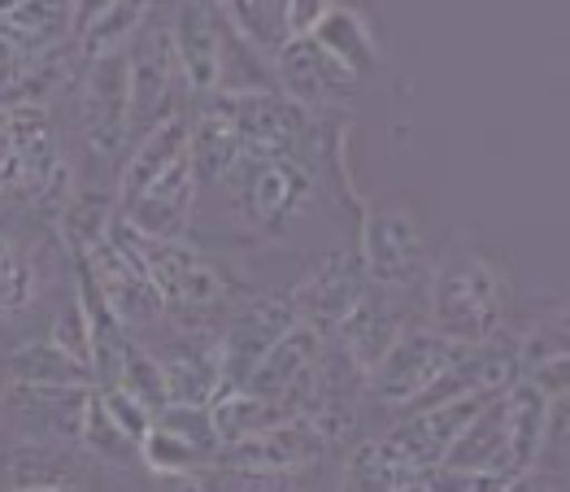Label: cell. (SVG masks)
Wrapping results in <instances>:
<instances>
[{
	"label": "cell",
	"instance_id": "cell-6",
	"mask_svg": "<svg viewBox=\"0 0 570 492\" xmlns=\"http://www.w3.org/2000/svg\"><path fill=\"white\" fill-rule=\"evenodd\" d=\"M462 345L444 341L440 332H431L428 323H410L392 348L383 353L380 362L366 371V396L383 405V410H410L419 396L428 393L431 384L444 375V366L453 362V353Z\"/></svg>",
	"mask_w": 570,
	"mask_h": 492
},
{
	"label": "cell",
	"instance_id": "cell-20",
	"mask_svg": "<svg viewBox=\"0 0 570 492\" xmlns=\"http://www.w3.org/2000/svg\"><path fill=\"white\" fill-rule=\"evenodd\" d=\"M153 18V0H75L70 13V45L79 57L118 52Z\"/></svg>",
	"mask_w": 570,
	"mask_h": 492
},
{
	"label": "cell",
	"instance_id": "cell-30",
	"mask_svg": "<svg viewBox=\"0 0 570 492\" xmlns=\"http://www.w3.org/2000/svg\"><path fill=\"white\" fill-rule=\"evenodd\" d=\"M96 401H100V410L114 419V427L127 436V441L140 444L148 436V427H153V410L144 405L140 396H131L122 384H100L96 388Z\"/></svg>",
	"mask_w": 570,
	"mask_h": 492
},
{
	"label": "cell",
	"instance_id": "cell-5",
	"mask_svg": "<svg viewBox=\"0 0 570 492\" xmlns=\"http://www.w3.org/2000/svg\"><path fill=\"white\" fill-rule=\"evenodd\" d=\"M75 122L83 145L100 161H118L131 145V97H127V49L83 57L75 79Z\"/></svg>",
	"mask_w": 570,
	"mask_h": 492
},
{
	"label": "cell",
	"instance_id": "cell-34",
	"mask_svg": "<svg viewBox=\"0 0 570 492\" xmlns=\"http://www.w3.org/2000/svg\"><path fill=\"white\" fill-rule=\"evenodd\" d=\"M501 492H562V480H558L549 466H531V471H519V475H510Z\"/></svg>",
	"mask_w": 570,
	"mask_h": 492
},
{
	"label": "cell",
	"instance_id": "cell-11",
	"mask_svg": "<svg viewBox=\"0 0 570 492\" xmlns=\"http://www.w3.org/2000/svg\"><path fill=\"white\" fill-rule=\"evenodd\" d=\"M366 293V270L357 262V248H332L327 257H318L287 293V305L296 314V323L332 336L335 327L348 318V309Z\"/></svg>",
	"mask_w": 570,
	"mask_h": 492
},
{
	"label": "cell",
	"instance_id": "cell-15",
	"mask_svg": "<svg viewBox=\"0 0 570 492\" xmlns=\"http://www.w3.org/2000/svg\"><path fill=\"white\" fill-rule=\"evenodd\" d=\"M327 336L305 327V323H292L275 345L257 357V366L248 371L244 388H253L257 396L275 401L284 414H301L305 396H309V380H314V366L323 357Z\"/></svg>",
	"mask_w": 570,
	"mask_h": 492
},
{
	"label": "cell",
	"instance_id": "cell-16",
	"mask_svg": "<svg viewBox=\"0 0 570 492\" xmlns=\"http://www.w3.org/2000/svg\"><path fill=\"white\" fill-rule=\"evenodd\" d=\"M296 323L287 293H262L248 305H239L227 318V327L218 332V353H223V388L227 384H244L248 371L257 366V357L284 336Z\"/></svg>",
	"mask_w": 570,
	"mask_h": 492
},
{
	"label": "cell",
	"instance_id": "cell-19",
	"mask_svg": "<svg viewBox=\"0 0 570 492\" xmlns=\"http://www.w3.org/2000/svg\"><path fill=\"white\" fill-rule=\"evenodd\" d=\"M405 327H410L405 296L383 293V288H371V284H366L362 301L348 309V318L335 327L327 341H335V345L344 348L362 371H371Z\"/></svg>",
	"mask_w": 570,
	"mask_h": 492
},
{
	"label": "cell",
	"instance_id": "cell-32",
	"mask_svg": "<svg viewBox=\"0 0 570 492\" xmlns=\"http://www.w3.org/2000/svg\"><path fill=\"white\" fill-rule=\"evenodd\" d=\"M153 423H161V427L179 432L184 441L218 453V436H214V423H209V410L205 405H166V410L153 414Z\"/></svg>",
	"mask_w": 570,
	"mask_h": 492
},
{
	"label": "cell",
	"instance_id": "cell-36",
	"mask_svg": "<svg viewBox=\"0 0 570 492\" xmlns=\"http://www.w3.org/2000/svg\"><path fill=\"white\" fill-rule=\"evenodd\" d=\"M396 492H428V489H423V480H410V484H401Z\"/></svg>",
	"mask_w": 570,
	"mask_h": 492
},
{
	"label": "cell",
	"instance_id": "cell-24",
	"mask_svg": "<svg viewBox=\"0 0 570 492\" xmlns=\"http://www.w3.org/2000/svg\"><path fill=\"white\" fill-rule=\"evenodd\" d=\"M0 380H4V388H31V384H88V388H96L92 371L79 366L70 353H61L48 336L4 353L0 357Z\"/></svg>",
	"mask_w": 570,
	"mask_h": 492
},
{
	"label": "cell",
	"instance_id": "cell-22",
	"mask_svg": "<svg viewBox=\"0 0 570 492\" xmlns=\"http://www.w3.org/2000/svg\"><path fill=\"white\" fill-rule=\"evenodd\" d=\"M501 414H505V444H510V466L514 475L540 466V453L549 441V419L553 401L527 380H510L501 393Z\"/></svg>",
	"mask_w": 570,
	"mask_h": 492
},
{
	"label": "cell",
	"instance_id": "cell-25",
	"mask_svg": "<svg viewBox=\"0 0 570 492\" xmlns=\"http://www.w3.org/2000/svg\"><path fill=\"white\" fill-rule=\"evenodd\" d=\"M75 466L66 457V444L22 441L9 436L0 441V489H22V484H61L70 480Z\"/></svg>",
	"mask_w": 570,
	"mask_h": 492
},
{
	"label": "cell",
	"instance_id": "cell-8",
	"mask_svg": "<svg viewBox=\"0 0 570 492\" xmlns=\"http://www.w3.org/2000/svg\"><path fill=\"white\" fill-rule=\"evenodd\" d=\"M218 97L232 109V122H236L244 152H257V157L301 152L305 157L318 118L305 114L301 105H292L279 88H244V92H218Z\"/></svg>",
	"mask_w": 570,
	"mask_h": 492
},
{
	"label": "cell",
	"instance_id": "cell-14",
	"mask_svg": "<svg viewBox=\"0 0 570 492\" xmlns=\"http://www.w3.org/2000/svg\"><path fill=\"white\" fill-rule=\"evenodd\" d=\"M196 188H200V179H196L191 152H184L127 200H118V218H127L136 232L157 236V240H188Z\"/></svg>",
	"mask_w": 570,
	"mask_h": 492
},
{
	"label": "cell",
	"instance_id": "cell-37",
	"mask_svg": "<svg viewBox=\"0 0 570 492\" xmlns=\"http://www.w3.org/2000/svg\"><path fill=\"white\" fill-rule=\"evenodd\" d=\"M0 396H4V380H0Z\"/></svg>",
	"mask_w": 570,
	"mask_h": 492
},
{
	"label": "cell",
	"instance_id": "cell-17",
	"mask_svg": "<svg viewBox=\"0 0 570 492\" xmlns=\"http://www.w3.org/2000/svg\"><path fill=\"white\" fill-rule=\"evenodd\" d=\"M161 380H166V405H209V396L223 388V353L214 327H184L175 332L161 353Z\"/></svg>",
	"mask_w": 570,
	"mask_h": 492
},
{
	"label": "cell",
	"instance_id": "cell-23",
	"mask_svg": "<svg viewBox=\"0 0 570 492\" xmlns=\"http://www.w3.org/2000/svg\"><path fill=\"white\" fill-rule=\"evenodd\" d=\"M309 40L327 52L332 61H340L348 75H357V79L362 75H375L383 66L380 36H375L371 18L362 9H353V4H340L335 0L332 9H327V18L309 31Z\"/></svg>",
	"mask_w": 570,
	"mask_h": 492
},
{
	"label": "cell",
	"instance_id": "cell-27",
	"mask_svg": "<svg viewBox=\"0 0 570 492\" xmlns=\"http://www.w3.org/2000/svg\"><path fill=\"white\" fill-rule=\"evenodd\" d=\"M140 462L153 471V475L179 484V480H191V475L214 471V466H218V453H209V449H200V444L184 441L179 432L153 423L148 436L140 441Z\"/></svg>",
	"mask_w": 570,
	"mask_h": 492
},
{
	"label": "cell",
	"instance_id": "cell-13",
	"mask_svg": "<svg viewBox=\"0 0 570 492\" xmlns=\"http://www.w3.org/2000/svg\"><path fill=\"white\" fill-rule=\"evenodd\" d=\"M497 393H475V396H453V401H440V405H414V410H401L396 423L383 432V441L396 449V457L423 475L431 466L444 462L449 444L458 441V432L475 419V410Z\"/></svg>",
	"mask_w": 570,
	"mask_h": 492
},
{
	"label": "cell",
	"instance_id": "cell-33",
	"mask_svg": "<svg viewBox=\"0 0 570 492\" xmlns=\"http://www.w3.org/2000/svg\"><path fill=\"white\" fill-rule=\"evenodd\" d=\"M332 4L335 0H284V40H292V36H309V31L327 18Z\"/></svg>",
	"mask_w": 570,
	"mask_h": 492
},
{
	"label": "cell",
	"instance_id": "cell-18",
	"mask_svg": "<svg viewBox=\"0 0 570 492\" xmlns=\"http://www.w3.org/2000/svg\"><path fill=\"white\" fill-rule=\"evenodd\" d=\"M327 453V441L318 436V427L301 414L271 423L266 432L257 436H244V441L218 449V462L239 466V471H301L309 462H318Z\"/></svg>",
	"mask_w": 570,
	"mask_h": 492
},
{
	"label": "cell",
	"instance_id": "cell-12",
	"mask_svg": "<svg viewBox=\"0 0 570 492\" xmlns=\"http://www.w3.org/2000/svg\"><path fill=\"white\" fill-rule=\"evenodd\" d=\"M88 401H92L88 384H31V388H4L0 414L9 419V432L22 441L79 444Z\"/></svg>",
	"mask_w": 570,
	"mask_h": 492
},
{
	"label": "cell",
	"instance_id": "cell-21",
	"mask_svg": "<svg viewBox=\"0 0 570 492\" xmlns=\"http://www.w3.org/2000/svg\"><path fill=\"white\" fill-rule=\"evenodd\" d=\"M505 393V388H501ZM501 393L488 396L475 410V419L458 432V441L449 444L444 453V466H458V471H471V475H492V480H510L514 466H510V444H505V414H501Z\"/></svg>",
	"mask_w": 570,
	"mask_h": 492
},
{
	"label": "cell",
	"instance_id": "cell-7",
	"mask_svg": "<svg viewBox=\"0 0 570 492\" xmlns=\"http://www.w3.org/2000/svg\"><path fill=\"white\" fill-rule=\"evenodd\" d=\"M184 79H179V61L170 49V31L166 22H144L140 31L127 45V97H131V140L144 136L148 127H157L161 118L179 114L175 97H179ZM188 92V88H184Z\"/></svg>",
	"mask_w": 570,
	"mask_h": 492
},
{
	"label": "cell",
	"instance_id": "cell-10",
	"mask_svg": "<svg viewBox=\"0 0 570 492\" xmlns=\"http://www.w3.org/2000/svg\"><path fill=\"white\" fill-rule=\"evenodd\" d=\"M170 49L179 61V79L191 97H214L227 83V36L232 27L214 9V0H179L175 18L166 22Z\"/></svg>",
	"mask_w": 570,
	"mask_h": 492
},
{
	"label": "cell",
	"instance_id": "cell-2",
	"mask_svg": "<svg viewBox=\"0 0 570 492\" xmlns=\"http://www.w3.org/2000/svg\"><path fill=\"white\" fill-rule=\"evenodd\" d=\"M218 188L227 193L236 218L257 232V236H284L292 218L314 200L318 193V175L309 166V157L292 152V157H257V152H239L227 166V175L218 179Z\"/></svg>",
	"mask_w": 570,
	"mask_h": 492
},
{
	"label": "cell",
	"instance_id": "cell-26",
	"mask_svg": "<svg viewBox=\"0 0 570 492\" xmlns=\"http://www.w3.org/2000/svg\"><path fill=\"white\" fill-rule=\"evenodd\" d=\"M410 480H419V475L380 436V441H357L348 449L344 471H340V492H396Z\"/></svg>",
	"mask_w": 570,
	"mask_h": 492
},
{
	"label": "cell",
	"instance_id": "cell-38",
	"mask_svg": "<svg viewBox=\"0 0 570 492\" xmlns=\"http://www.w3.org/2000/svg\"><path fill=\"white\" fill-rule=\"evenodd\" d=\"M497 492H501V489H497Z\"/></svg>",
	"mask_w": 570,
	"mask_h": 492
},
{
	"label": "cell",
	"instance_id": "cell-9",
	"mask_svg": "<svg viewBox=\"0 0 570 492\" xmlns=\"http://www.w3.org/2000/svg\"><path fill=\"white\" fill-rule=\"evenodd\" d=\"M271 70H275V88L314 118L332 114L335 105H348L362 88V79L348 75L340 61H332L309 36L279 40L271 52Z\"/></svg>",
	"mask_w": 570,
	"mask_h": 492
},
{
	"label": "cell",
	"instance_id": "cell-3",
	"mask_svg": "<svg viewBox=\"0 0 570 492\" xmlns=\"http://www.w3.org/2000/svg\"><path fill=\"white\" fill-rule=\"evenodd\" d=\"M109 240L122 248L136 266L144 270V279L157 288L166 309H214L227 301V279L218 266H209L188 240H157V236H144L136 232L127 218H109Z\"/></svg>",
	"mask_w": 570,
	"mask_h": 492
},
{
	"label": "cell",
	"instance_id": "cell-31",
	"mask_svg": "<svg viewBox=\"0 0 570 492\" xmlns=\"http://www.w3.org/2000/svg\"><path fill=\"white\" fill-rule=\"evenodd\" d=\"M48 341L61 348V353H70L79 366H88L92 371V341H88V318H83V305H79V296L52 318V327H48ZM96 384V380H92Z\"/></svg>",
	"mask_w": 570,
	"mask_h": 492
},
{
	"label": "cell",
	"instance_id": "cell-28",
	"mask_svg": "<svg viewBox=\"0 0 570 492\" xmlns=\"http://www.w3.org/2000/svg\"><path fill=\"white\" fill-rule=\"evenodd\" d=\"M114 384H122L131 396H140L153 414H157V410H166V380H161V362H157V353H148L140 341H127V345H122Z\"/></svg>",
	"mask_w": 570,
	"mask_h": 492
},
{
	"label": "cell",
	"instance_id": "cell-35",
	"mask_svg": "<svg viewBox=\"0 0 570 492\" xmlns=\"http://www.w3.org/2000/svg\"><path fill=\"white\" fill-rule=\"evenodd\" d=\"M4 492H75V484L61 480V484H22V489H4Z\"/></svg>",
	"mask_w": 570,
	"mask_h": 492
},
{
	"label": "cell",
	"instance_id": "cell-4",
	"mask_svg": "<svg viewBox=\"0 0 570 492\" xmlns=\"http://www.w3.org/2000/svg\"><path fill=\"white\" fill-rule=\"evenodd\" d=\"M357 262L366 270V284L383 293H419L431 279V245L419 214L401 200H380L362 209L357 227Z\"/></svg>",
	"mask_w": 570,
	"mask_h": 492
},
{
	"label": "cell",
	"instance_id": "cell-29",
	"mask_svg": "<svg viewBox=\"0 0 570 492\" xmlns=\"http://www.w3.org/2000/svg\"><path fill=\"white\" fill-rule=\"evenodd\" d=\"M79 449L100 457V462H109V466H136V462H140V444L127 441V436L114 427V419H109V414L100 410V401H96V388H92V401H88V414H83Z\"/></svg>",
	"mask_w": 570,
	"mask_h": 492
},
{
	"label": "cell",
	"instance_id": "cell-1",
	"mask_svg": "<svg viewBox=\"0 0 570 492\" xmlns=\"http://www.w3.org/2000/svg\"><path fill=\"white\" fill-rule=\"evenodd\" d=\"M510 279L475 248L449 253L428 279V327L453 345H479L505 332Z\"/></svg>",
	"mask_w": 570,
	"mask_h": 492
}]
</instances>
